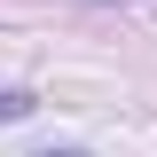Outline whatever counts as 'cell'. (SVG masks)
<instances>
[{"instance_id":"7a4b0ae2","label":"cell","mask_w":157,"mask_h":157,"mask_svg":"<svg viewBox=\"0 0 157 157\" xmlns=\"http://www.w3.org/2000/svg\"><path fill=\"white\" fill-rule=\"evenodd\" d=\"M39 157H94V149H39Z\"/></svg>"},{"instance_id":"6da1fadb","label":"cell","mask_w":157,"mask_h":157,"mask_svg":"<svg viewBox=\"0 0 157 157\" xmlns=\"http://www.w3.org/2000/svg\"><path fill=\"white\" fill-rule=\"evenodd\" d=\"M32 110H39L32 86H8V94H0V126H16V118H32Z\"/></svg>"}]
</instances>
